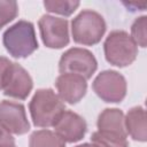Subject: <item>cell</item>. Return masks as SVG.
Segmentation results:
<instances>
[{"label": "cell", "instance_id": "obj_1", "mask_svg": "<svg viewBox=\"0 0 147 147\" xmlns=\"http://www.w3.org/2000/svg\"><path fill=\"white\" fill-rule=\"evenodd\" d=\"M64 111L61 99L49 88L38 90L30 102V113L34 125L47 127L56 123Z\"/></svg>", "mask_w": 147, "mask_h": 147}, {"label": "cell", "instance_id": "obj_2", "mask_svg": "<svg viewBox=\"0 0 147 147\" xmlns=\"http://www.w3.org/2000/svg\"><path fill=\"white\" fill-rule=\"evenodd\" d=\"M3 45L14 57H26L37 47V38L32 23L20 21L3 33Z\"/></svg>", "mask_w": 147, "mask_h": 147}, {"label": "cell", "instance_id": "obj_3", "mask_svg": "<svg viewBox=\"0 0 147 147\" xmlns=\"http://www.w3.org/2000/svg\"><path fill=\"white\" fill-rule=\"evenodd\" d=\"M137 53V44L124 31L111 32L105 41L106 59L114 65L126 67L131 64L136 60Z\"/></svg>", "mask_w": 147, "mask_h": 147}, {"label": "cell", "instance_id": "obj_4", "mask_svg": "<svg viewBox=\"0 0 147 147\" xmlns=\"http://www.w3.org/2000/svg\"><path fill=\"white\" fill-rule=\"evenodd\" d=\"M105 31L102 16L93 10H83L72 21V37L78 44L94 45L100 41Z\"/></svg>", "mask_w": 147, "mask_h": 147}, {"label": "cell", "instance_id": "obj_5", "mask_svg": "<svg viewBox=\"0 0 147 147\" xmlns=\"http://www.w3.org/2000/svg\"><path fill=\"white\" fill-rule=\"evenodd\" d=\"M59 68L62 74H77L87 79L96 69V60L87 49L71 48L62 55Z\"/></svg>", "mask_w": 147, "mask_h": 147}, {"label": "cell", "instance_id": "obj_6", "mask_svg": "<svg viewBox=\"0 0 147 147\" xmlns=\"http://www.w3.org/2000/svg\"><path fill=\"white\" fill-rule=\"evenodd\" d=\"M93 90L106 102H119L125 96L126 82L117 71L107 70L96 76Z\"/></svg>", "mask_w": 147, "mask_h": 147}, {"label": "cell", "instance_id": "obj_7", "mask_svg": "<svg viewBox=\"0 0 147 147\" xmlns=\"http://www.w3.org/2000/svg\"><path fill=\"white\" fill-rule=\"evenodd\" d=\"M39 29L44 44L51 48H61L69 42L68 22L49 15H44L39 20Z\"/></svg>", "mask_w": 147, "mask_h": 147}, {"label": "cell", "instance_id": "obj_8", "mask_svg": "<svg viewBox=\"0 0 147 147\" xmlns=\"http://www.w3.org/2000/svg\"><path fill=\"white\" fill-rule=\"evenodd\" d=\"M31 88L32 79L30 75L20 64L11 62L3 79L2 90L5 94L23 100L29 95Z\"/></svg>", "mask_w": 147, "mask_h": 147}, {"label": "cell", "instance_id": "obj_9", "mask_svg": "<svg viewBox=\"0 0 147 147\" xmlns=\"http://www.w3.org/2000/svg\"><path fill=\"white\" fill-rule=\"evenodd\" d=\"M0 125L7 131L16 134H23L29 131L24 107L13 101H2L0 103Z\"/></svg>", "mask_w": 147, "mask_h": 147}, {"label": "cell", "instance_id": "obj_10", "mask_svg": "<svg viewBox=\"0 0 147 147\" xmlns=\"http://www.w3.org/2000/svg\"><path fill=\"white\" fill-rule=\"evenodd\" d=\"M55 126V133L63 140L68 142H75L80 140L86 132L85 121L77 114L72 111H63L59 117Z\"/></svg>", "mask_w": 147, "mask_h": 147}, {"label": "cell", "instance_id": "obj_11", "mask_svg": "<svg viewBox=\"0 0 147 147\" xmlns=\"http://www.w3.org/2000/svg\"><path fill=\"white\" fill-rule=\"evenodd\" d=\"M60 98L69 103L78 102L86 92V79L77 74H62L56 79Z\"/></svg>", "mask_w": 147, "mask_h": 147}, {"label": "cell", "instance_id": "obj_12", "mask_svg": "<svg viewBox=\"0 0 147 147\" xmlns=\"http://www.w3.org/2000/svg\"><path fill=\"white\" fill-rule=\"evenodd\" d=\"M99 131L121 136L126 138V131L124 125V115L119 109H106L103 110L98 119Z\"/></svg>", "mask_w": 147, "mask_h": 147}, {"label": "cell", "instance_id": "obj_13", "mask_svg": "<svg viewBox=\"0 0 147 147\" xmlns=\"http://www.w3.org/2000/svg\"><path fill=\"white\" fill-rule=\"evenodd\" d=\"M125 129L129 134L139 141H145L147 138V129H146V113L141 107L132 108L124 119Z\"/></svg>", "mask_w": 147, "mask_h": 147}, {"label": "cell", "instance_id": "obj_14", "mask_svg": "<svg viewBox=\"0 0 147 147\" xmlns=\"http://www.w3.org/2000/svg\"><path fill=\"white\" fill-rule=\"evenodd\" d=\"M30 147H65L64 141L55 133L49 130L36 131L31 134Z\"/></svg>", "mask_w": 147, "mask_h": 147}, {"label": "cell", "instance_id": "obj_15", "mask_svg": "<svg viewBox=\"0 0 147 147\" xmlns=\"http://www.w3.org/2000/svg\"><path fill=\"white\" fill-rule=\"evenodd\" d=\"M93 147H127L126 138L96 131L92 134Z\"/></svg>", "mask_w": 147, "mask_h": 147}, {"label": "cell", "instance_id": "obj_16", "mask_svg": "<svg viewBox=\"0 0 147 147\" xmlns=\"http://www.w3.org/2000/svg\"><path fill=\"white\" fill-rule=\"evenodd\" d=\"M44 6L48 11L68 16L78 8L79 2L78 1H45Z\"/></svg>", "mask_w": 147, "mask_h": 147}, {"label": "cell", "instance_id": "obj_17", "mask_svg": "<svg viewBox=\"0 0 147 147\" xmlns=\"http://www.w3.org/2000/svg\"><path fill=\"white\" fill-rule=\"evenodd\" d=\"M146 26H147V17L141 16L137 18L131 28L132 31V39L134 40L136 44H139L141 47H146Z\"/></svg>", "mask_w": 147, "mask_h": 147}, {"label": "cell", "instance_id": "obj_18", "mask_svg": "<svg viewBox=\"0 0 147 147\" xmlns=\"http://www.w3.org/2000/svg\"><path fill=\"white\" fill-rule=\"evenodd\" d=\"M17 15V3L15 1H0V29L13 21Z\"/></svg>", "mask_w": 147, "mask_h": 147}, {"label": "cell", "instance_id": "obj_19", "mask_svg": "<svg viewBox=\"0 0 147 147\" xmlns=\"http://www.w3.org/2000/svg\"><path fill=\"white\" fill-rule=\"evenodd\" d=\"M0 147H15L14 138L0 125Z\"/></svg>", "mask_w": 147, "mask_h": 147}, {"label": "cell", "instance_id": "obj_20", "mask_svg": "<svg viewBox=\"0 0 147 147\" xmlns=\"http://www.w3.org/2000/svg\"><path fill=\"white\" fill-rule=\"evenodd\" d=\"M11 64V62L3 57V56H0V90H2V85H3V79H5V76H6V72L9 68V65Z\"/></svg>", "mask_w": 147, "mask_h": 147}, {"label": "cell", "instance_id": "obj_21", "mask_svg": "<svg viewBox=\"0 0 147 147\" xmlns=\"http://www.w3.org/2000/svg\"><path fill=\"white\" fill-rule=\"evenodd\" d=\"M77 147H93V146L92 145H88V144H84V145H79Z\"/></svg>", "mask_w": 147, "mask_h": 147}]
</instances>
